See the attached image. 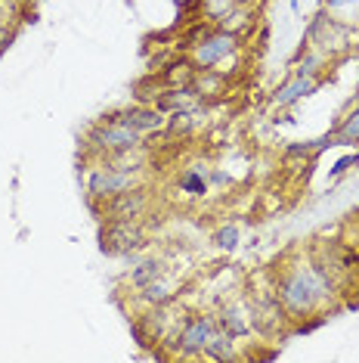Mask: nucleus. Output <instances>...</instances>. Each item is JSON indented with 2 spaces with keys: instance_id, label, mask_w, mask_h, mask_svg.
<instances>
[{
  "instance_id": "f257e3e1",
  "label": "nucleus",
  "mask_w": 359,
  "mask_h": 363,
  "mask_svg": "<svg viewBox=\"0 0 359 363\" xmlns=\"http://www.w3.org/2000/svg\"><path fill=\"white\" fill-rule=\"evenodd\" d=\"M273 295L282 301L285 314L291 320L304 317H325V307L334 301L338 289L332 285V279H325L313 267V261H297V264H282L276 270V285Z\"/></svg>"
},
{
  "instance_id": "f03ea898",
  "label": "nucleus",
  "mask_w": 359,
  "mask_h": 363,
  "mask_svg": "<svg viewBox=\"0 0 359 363\" xmlns=\"http://www.w3.org/2000/svg\"><path fill=\"white\" fill-rule=\"evenodd\" d=\"M310 261H313V267L322 273V277L332 279L334 289H341V283L350 279L359 267V255L353 252L350 246L334 242V239L313 242V246H310Z\"/></svg>"
},
{
  "instance_id": "7ed1b4c3",
  "label": "nucleus",
  "mask_w": 359,
  "mask_h": 363,
  "mask_svg": "<svg viewBox=\"0 0 359 363\" xmlns=\"http://www.w3.org/2000/svg\"><path fill=\"white\" fill-rule=\"evenodd\" d=\"M140 137L136 130L124 128L118 121H99L87 130V146L97 156H115V152H124V150H136L140 146Z\"/></svg>"
},
{
  "instance_id": "20e7f679",
  "label": "nucleus",
  "mask_w": 359,
  "mask_h": 363,
  "mask_svg": "<svg viewBox=\"0 0 359 363\" xmlns=\"http://www.w3.org/2000/svg\"><path fill=\"white\" fill-rule=\"evenodd\" d=\"M248 317H251V329H257L260 336H273L288 323V314H285L282 301L273 292H260L248 298Z\"/></svg>"
},
{
  "instance_id": "39448f33",
  "label": "nucleus",
  "mask_w": 359,
  "mask_h": 363,
  "mask_svg": "<svg viewBox=\"0 0 359 363\" xmlns=\"http://www.w3.org/2000/svg\"><path fill=\"white\" fill-rule=\"evenodd\" d=\"M146 246V233L136 221H106L99 233V248L106 255H130Z\"/></svg>"
},
{
  "instance_id": "423d86ee",
  "label": "nucleus",
  "mask_w": 359,
  "mask_h": 363,
  "mask_svg": "<svg viewBox=\"0 0 359 363\" xmlns=\"http://www.w3.org/2000/svg\"><path fill=\"white\" fill-rule=\"evenodd\" d=\"M217 332V320L208 317V314H189L186 323H183V329L177 332V338H173V344H177V354L180 357H195L205 351L208 338Z\"/></svg>"
},
{
  "instance_id": "0eeeda50",
  "label": "nucleus",
  "mask_w": 359,
  "mask_h": 363,
  "mask_svg": "<svg viewBox=\"0 0 359 363\" xmlns=\"http://www.w3.org/2000/svg\"><path fill=\"white\" fill-rule=\"evenodd\" d=\"M136 171H121V168H109V165H99V168H93V174H90L87 180V193L90 199H112V196L124 193V189L136 187Z\"/></svg>"
},
{
  "instance_id": "6e6552de",
  "label": "nucleus",
  "mask_w": 359,
  "mask_h": 363,
  "mask_svg": "<svg viewBox=\"0 0 359 363\" xmlns=\"http://www.w3.org/2000/svg\"><path fill=\"white\" fill-rule=\"evenodd\" d=\"M236 47H238V34L220 32V28H217V32H211L201 44L193 47V62L199 65V69H214V65L223 62Z\"/></svg>"
},
{
  "instance_id": "1a4fd4ad",
  "label": "nucleus",
  "mask_w": 359,
  "mask_h": 363,
  "mask_svg": "<svg viewBox=\"0 0 359 363\" xmlns=\"http://www.w3.org/2000/svg\"><path fill=\"white\" fill-rule=\"evenodd\" d=\"M146 208H149L146 189L130 187V189H124V193L106 199L103 214H106V221H136V218L146 214Z\"/></svg>"
},
{
  "instance_id": "9d476101",
  "label": "nucleus",
  "mask_w": 359,
  "mask_h": 363,
  "mask_svg": "<svg viewBox=\"0 0 359 363\" xmlns=\"http://www.w3.org/2000/svg\"><path fill=\"white\" fill-rule=\"evenodd\" d=\"M103 121H118L124 128L136 130V134H149V130H161L167 124V118L161 115V109L155 106H134V109H124V112H112V115H103Z\"/></svg>"
},
{
  "instance_id": "9b49d317",
  "label": "nucleus",
  "mask_w": 359,
  "mask_h": 363,
  "mask_svg": "<svg viewBox=\"0 0 359 363\" xmlns=\"http://www.w3.org/2000/svg\"><path fill=\"white\" fill-rule=\"evenodd\" d=\"M307 40L310 44H319L325 53H334V50H344L347 47V28L332 22L328 16H316L313 25L307 28Z\"/></svg>"
},
{
  "instance_id": "f8f14e48",
  "label": "nucleus",
  "mask_w": 359,
  "mask_h": 363,
  "mask_svg": "<svg viewBox=\"0 0 359 363\" xmlns=\"http://www.w3.org/2000/svg\"><path fill=\"white\" fill-rule=\"evenodd\" d=\"M319 91V81L316 78H304V75H295V78L288 81V84H282L273 97H269V103L279 106V109H288V106H295L301 97H310V93Z\"/></svg>"
},
{
  "instance_id": "ddd939ff",
  "label": "nucleus",
  "mask_w": 359,
  "mask_h": 363,
  "mask_svg": "<svg viewBox=\"0 0 359 363\" xmlns=\"http://www.w3.org/2000/svg\"><path fill=\"white\" fill-rule=\"evenodd\" d=\"M195 75H199V65L193 62V59H173L167 69H161L158 71V78H161V84L167 87V91H180V87H193V81H195Z\"/></svg>"
},
{
  "instance_id": "4468645a",
  "label": "nucleus",
  "mask_w": 359,
  "mask_h": 363,
  "mask_svg": "<svg viewBox=\"0 0 359 363\" xmlns=\"http://www.w3.org/2000/svg\"><path fill=\"white\" fill-rule=\"evenodd\" d=\"M217 326L223 332H230L232 338H242V336H248L251 332V317H248V311H245L242 305H226L223 311H220V317H217Z\"/></svg>"
},
{
  "instance_id": "2eb2a0df",
  "label": "nucleus",
  "mask_w": 359,
  "mask_h": 363,
  "mask_svg": "<svg viewBox=\"0 0 359 363\" xmlns=\"http://www.w3.org/2000/svg\"><path fill=\"white\" fill-rule=\"evenodd\" d=\"M161 277H164V264H161V261H143L140 267L130 270V285L143 292L146 285H152L155 279H161Z\"/></svg>"
},
{
  "instance_id": "dca6fc26",
  "label": "nucleus",
  "mask_w": 359,
  "mask_h": 363,
  "mask_svg": "<svg viewBox=\"0 0 359 363\" xmlns=\"http://www.w3.org/2000/svg\"><path fill=\"white\" fill-rule=\"evenodd\" d=\"M201 354L211 357V360H232V357H236V354H232V336L217 326V332L208 338V344H205Z\"/></svg>"
},
{
  "instance_id": "f3484780",
  "label": "nucleus",
  "mask_w": 359,
  "mask_h": 363,
  "mask_svg": "<svg viewBox=\"0 0 359 363\" xmlns=\"http://www.w3.org/2000/svg\"><path fill=\"white\" fill-rule=\"evenodd\" d=\"M350 143H359V109L347 115L332 134V146H350Z\"/></svg>"
},
{
  "instance_id": "a211bd4d",
  "label": "nucleus",
  "mask_w": 359,
  "mask_h": 363,
  "mask_svg": "<svg viewBox=\"0 0 359 363\" xmlns=\"http://www.w3.org/2000/svg\"><path fill=\"white\" fill-rule=\"evenodd\" d=\"M251 25V16H248V10H226L223 16L217 19V28L220 32H232V34H242L245 28Z\"/></svg>"
},
{
  "instance_id": "6ab92c4d",
  "label": "nucleus",
  "mask_w": 359,
  "mask_h": 363,
  "mask_svg": "<svg viewBox=\"0 0 359 363\" xmlns=\"http://www.w3.org/2000/svg\"><path fill=\"white\" fill-rule=\"evenodd\" d=\"M211 242L217 248H223V252H232V248L238 246V227H236V224H223L220 230H214Z\"/></svg>"
},
{
  "instance_id": "aec40b11",
  "label": "nucleus",
  "mask_w": 359,
  "mask_h": 363,
  "mask_svg": "<svg viewBox=\"0 0 359 363\" xmlns=\"http://www.w3.org/2000/svg\"><path fill=\"white\" fill-rule=\"evenodd\" d=\"M180 189H186V193H193V196H201L208 189V180L199 171H186V174H180Z\"/></svg>"
},
{
  "instance_id": "412c9836",
  "label": "nucleus",
  "mask_w": 359,
  "mask_h": 363,
  "mask_svg": "<svg viewBox=\"0 0 359 363\" xmlns=\"http://www.w3.org/2000/svg\"><path fill=\"white\" fill-rule=\"evenodd\" d=\"M356 165H359V156H344V159H341V162L332 168V177L347 174V171H350V168H356Z\"/></svg>"
},
{
  "instance_id": "4be33fe9",
  "label": "nucleus",
  "mask_w": 359,
  "mask_h": 363,
  "mask_svg": "<svg viewBox=\"0 0 359 363\" xmlns=\"http://www.w3.org/2000/svg\"><path fill=\"white\" fill-rule=\"evenodd\" d=\"M13 38H16V32L10 28V22L3 19V16H0V53L7 50V47H10V40H13Z\"/></svg>"
},
{
  "instance_id": "5701e85b",
  "label": "nucleus",
  "mask_w": 359,
  "mask_h": 363,
  "mask_svg": "<svg viewBox=\"0 0 359 363\" xmlns=\"http://www.w3.org/2000/svg\"><path fill=\"white\" fill-rule=\"evenodd\" d=\"M341 3H347V0H328V7H341Z\"/></svg>"
},
{
  "instance_id": "b1692460",
  "label": "nucleus",
  "mask_w": 359,
  "mask_h": 363,
  "mask_svg": "<svg viewBox=\"0 0 359 363\" xmlns=\"http://www.w3.org/2000/svg\"><path fill=\"white\" fill-rule=\"evenodd\" d=\"M232 3H238V7H245V3H251V0H232Z\"/></svg>"
},
{
  "instance_id": "393cba45",
  "label": "nucleus",
  "mask_w": 359,
  "mask_h": 363,
  "mask_svg": "<svg viewBox=\"0 0 359 363\" xmlns=\"http://www.w3.org/2000/svg\"><path fill=\"white\" fill-rule=\"evenodd\" d=\"M297 3H301V0H291V10H297Z\"/></svg>"
}]
</instances>
